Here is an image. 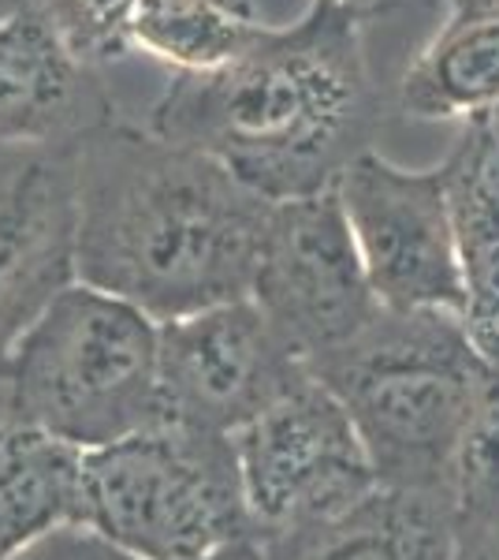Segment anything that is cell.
I'll list each match as a JSON object with an SVG mask.
<instances>
[{
  "instance_id": "cell-1",
  "label": "cell",
  "mask_w": 499,
  "mask_h": 560,
  "mask_svg": "<svg viewBox=\"0 0 499 560\" xmlns=\"http://www.w3.org/2000/svg\"><path fill=\"white\" fill-rule=\"evenodd\" d=\"M272 202L221 161L108 120L75 142V277L176 322L250 300Z\"/></svg>"
},
{
  "instance_id": "cell-2",
  "label": "cell",
  "mask_w": 499,
  "mask_h": 560,
  "mask_svg": "<svg viewBox=\"0 0 499 560\" xmlns=\"http://www.w3.org/2000/svg\"><path fill=\"white\" fill-rule=\"evenodd\" d=\"M361 20L313 0L298 23L265 26L231 65L176 71L146 128L221 161L269 202L332 191L380 128Z\"/></svg>"
},
{
  "instance_id": "cell-3",
  "label": "cell",
  "mask_w": 499,
  "mask_h": 560,
  "mask_svg": "<svg viewBox=\"0 0 499 560\" xmlns=\"http://www.w3.org/2000/svg\"><path fill=\"white\" fill-rule=\"evenodd\" d=\"M351 415L380 486L459 493L488 355L462 314L380 311L310 366Z\"/></svg>"
},
{
  "instance_id": "cell-4",
  "label": "cell",
  "mask_w": 499,
  "mask_h": 560,
  "mask_svg": "<svg viewBox=\"0 0 499 560\" xmlns=\"http://www.w3.org/2000/svg\"><path fill=\"white\" fill-rule=\"evenodd\" d=\"M0 382L4 422L105 448L165 422L161 322L75 280L26 329Z\"/></svg>"
},
{
  "instance_id": "cell-5",
  "label": "cell",
  "mask_w": 499,
  "mask_h": 560,
  "mask_svg": "<svg viewBox=\"0 0 499 560\" xmlns=\"http://www.w3.org/2000/svg\"><path fill=\"white\" fill-rule=\"evenodd\" d=\"M142 560H209L258 541L235 441L157 422L83 453V523Z\"/></svg>"
},
{
  "instance_id": "cell-6",
  "label": "cell",
  "mask_w": 499,
  "mask_h": 560,
  "mask_svg": "<svg viewBox=\"0 0 499 560\" xmlns=\"http://www.w3.org/2000/svg\"><path fill=\"white\" fill-rule=\"evenodd\" d=\"M231 441L258 538L329 520L380 486L351 415L313 374Z\"/></svg>"
},
{
  "instance_id": "cell-7",
  "label": "cell",
  "mask_w": 499,
  "mask_h": 560,
  "mask_svg": "<svg viewBox=\"0 0 499 560\" xmlns=\"http://www.w3.org/2000/svg\"><path fill=\"white\" fill-rule=\"evenodd\" d=\"M250 300L306 366L354 340L384 311L335 191L272 202Z\"/></svg>"
},
{
  "instance_id": "cell-8",
  "label": "cell",
  "mask_w": 499,
  "mask_h": 560,
  "mask_svg": "<svg viewBox=\"0 0 499 560\" xmlns=\"http://www.w3.org/2000/svg\"><path fill=\"white\" fill-rule=\"evenodd\" d=\"M332 191L384 311L462 314L466 288L440 168H403L366 150Z\"/></svg>"
},
{
  "instance_id": "cell-9",
  "label": "cell",
  "mask_w": 499,
  "mask_h": 560,
  "mask_svg": "<svg viewBox=\"0 0 499 560\" xmlns=\"http://www.w3.org/2000/svg\"><path fill=\"white\" fill-rule=\"evenodd\" d=\"M310 374L253 300L161 325L165 422L235 438Z\"/></svg>"
},
{
  "instance_id": "cell-10",
  "label": "cell",
  "mask_w": 499,
  "mask_h": 560,
  "mask_svg": "<svg viewBox=\"0 0 499 560\" xmlns=\"http://www.w3.org/2000/svg\"><path fill=\"white\" fill-rule=\"evenodd\" d=\"M75 280V142L0 150V377Z\"/></svg>"
},
{
  "instance_id": "cell-11",
  "label": "cell",
  "mask_w": 499,
  "mask_h": 560,
  "mask_svg": "<svg viewBox=\"0 0 499 560\" xmlns=\"http://www.w3.org/2000/svg\"><path fill=\"white\" fill-rule=\"evenodd\" d=\"M108 120L102 71L79 65L38 8L0 23V150L71 147Z\"/></svg>"
},
{
  "instance_id": "cell-12",
  "label": "cell",
  "mask_w": 499,
  "mask_h": 560,
  "mask_svg": "<svg viewBox=\"0 0 499 560\" xmlns=\"http://www.w3.org/2000/svg\"><path fill=\"white\" fill-rule=\"evenodd\" d=\"M459 493L377 486L351 509L258 538V560H451Z\"/></svg>"
},
{
  "instance_id": "cell-13",
  "label": "cell",
  "mask_w": 499,
  "mask_h": 560,
  "mask_svg": "<svg viewBox=\"0 0 499 560\" xmlns=\"http://www.w3.org/2000/svg\"><path fill=\"white\" fill-rule=\"evenodd\" d=\"M440 173L466 288L462 318L480 351H499V105L462 124Z\"/></svg>"
},
{
  "instance_id": "cell-14",
  "label": "cell",
  "mask_w": 499,
  "mask_h": 560,
  "mask_svg": "<svg viewBox=\"0 0 499 560\" xmlns=\"http://www.w3.org/2000/svg\"><path fill=\"white\" fill-rule=\"evenodd\" d=\"M499 105V0H451L448 23L399 79L417 120H470Z\"/></svg>"
},
{
  "instance_id": "cell-15",
  "label": "cell",
  "mask_w": 499,
  "mask_h": 560,
  "mask_svg": "<svg viewBox=\"0 0 499 560\" xmlns=\"http://www.w3.org/2000/svg\"><path fill=\"white\" fill-rule=\"evenodd\" d=\"M83 523V448L0 422V560Z\"/></svg>"
},
{
  "instance_id": "cell-16",
  "label": "cell",
  "mask_w": 499,
  "mask_h": 560,
  "mask_svg": "<svg viewBox=\"0 0 499 560\" xmlns=\"http://www.w3.org/2000/svg\"><path fill=\"white\" fill-rule=\"evenodd\" d=\"M253 0H142L134 45L179 75L231 65L265 31Z\"/></svg>"
},
{
  "instance_id": "cell-17",
  "label": "cell",
  "mask_w": 499,
  "mask_h": 560,
  "mask_svg": "<svg viewBox=\"0 0 499 560\" xmlns=\"http://www.w3.org/2000/svg\"><path fill=\"white\" fill-rule=\"evenodd\" d=\"M63 49L90 71L131 57L142 0H38L34 4Z\"/></svg>"
},
{
  "instance_id": "cell-18",
  "label": "cell",
  "mask_w": 499,
  "mask_h": 560,
  "mask_svg": "<svg viewBox=\"0 0 499 560\" xmlns=\"http://www.w3.org/2000/svg\"><path fill=\"white\" fill-rule=\"evenodd\" d=\"M451 560H499V478L459 482Z\"/></svg>"
},
{
  "instance_id": "cell-19",
  "label": "cell",
  "mask_w": 499,
  "mask_h": 560,
  "mask_svg": "<svg viewBox=\"0 0 499 560\" xmlns=\"http://www.w3.org/2000/svg\"><path fill=\"white\" fill-rule=\"evenodd\" d=\"M20 560H142V557L127 553V549L112 546V541H105L102 535H94L86 527H63L57 535L38 541L34 549H26ZM209 560H258V541H242V546Z\"/></svg>"
},
{
  "instance_id": "cell-20",
  "label": "cell",
  "mask_w": 499,
  "mask_h": 560,
  "mask_svg": "<svg viewBox=\"0 0 499 560\" xmlns=\"http://www.w3.org/2000/svg\"><path fill=\"white\" fill-rule=\"evenodd\" d=\"M34 4H38V0H0V23L12 20V15H20V12H31Z\"/></svg>"
},
{
  "instance_id": "cell-21",
  "label": "cell",
  "mask_w": 499,
  "mask_h": 560,
  "mask_svg": "<svg viewBox=\"0 0 499 560\" xmlns=\"http://www.w3.org/2000/svg\"><path fill=\"white\" fill-rule=\"evenodd\" d=\"M329 4H340V8H351V12H373L377 8V0H329Z\"/></svg>"
},
{
  "instance_id": "cell-22",
  "label": "cell",
  "mask_w": 499,
  "mask_h": 560,
  "mask_svg": "<svg viewBox=\"0 0 499 560\" xmlns=\"http://www.w3.org/2000/svg\"><path fill=\"white\" fill-rule=\"evenodd\" d=\"M488 355H492V351H488Z\"/></svg>"
}]
</instances>
